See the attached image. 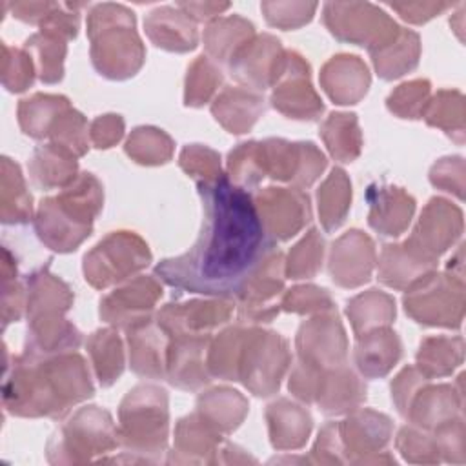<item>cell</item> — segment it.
<instances>
[{"instance_id":"8992f818","label":"cell","mask_w":466,"mask_h":466,"mask_svg":"<svg viewBox=\"0 0 466 466\" xmlns=\"http://www.w3.org/2000/svg\"><path fill=\"white\" fill-rule=\"evenodd\" d=\"M324 24L339 40L366 46L370 51L393 40L399 25L379 7L371 4H339L324 5Z\"/></svg>"},{"instance_id":"f35d334b","label":"cell","mask_w":466,"mask_h":466,"mask_svg":"<svg viewBox=\"0 0 466 466\" xmlns=\"http://www.w3.org/2000/svg\"><path fill=\"white\" fill-rule=\"evenodd\" d=\"M220 82L222 75L215 67V64L208 56H198L187 69L186 104L202 106Z\"/></svg>"},{"instance_id":"8fae6325","label":"cell","mask_w":466,"mask_h":466,"mask_svg":"<svg viewBox=\"0 0 466 466\" xmlns=\"http://www.w3.org/2000/svg\"><path fill=\"white\" fill-rule=\"evenodd\" d=\"M255 206L262 224L273 240H286L309 220V200L299 189L268 187L258 191Z\"/></svg>"},{"instance_id":"d6a6232c","label":"cell","mask_w":466,"mask_h":466,"mask_svg":"<svg viewBox=\"0 0 466 466\" xmlns=\"http://www.w3.org/2000/svg\"><path fill=\"white\" fill-rule=\"evenodd\" d=\"M350 182L346 178V173L339 167L331 171L324 186L319 189V211L322 224L328 231L340 226V222L346 217V211L350 208Z\"/></svg>"},{"instance_id":"3957f363","label":"cell","mask_w":466,"mask_h":466,"mask_svg":"<svg viewBox=\"0 0 466 466\" xmlns=\"http://www.w3.org/2000/svg\"><path fill=\"white\" fill-rule=\"evenodd\" d=\"M100 206V184L93 175L82 173L60 197L42 200L36 215V233L51 249L71 251L89 235L91 220Z\"/></svg>"},{"instance_id":"44dd1931","label":"cell","mask_w":466,"mask_h":466,"mask_svg":"<svg viewBox=\"0 0 466 466\" xmlns=\"http://www.w3.org/2000/svg\"><path fill=\"white\" fill-rule=\"evenodd\" d=\"M164 333L166 331L158 326V322L153 324L151 319L127 329L131 368L138 375L153 377V379H158L164 375V368H166L162 360Z\"/></svg>"},{"instance_id":"9c48e42d","label":"cell","mask_w":466,"mask_h":466,"mask_svg":"<svg viewBox=\"0 0 466 466\" xmlns=\"http://www.w3.org/2000/svg\"><path fill=\"white\" fill-rule=\"evenodd\" d=\"M120 419L127 446H137L144 435H147L149 446H162L167 430L166 391L157 386H137L122 400Z\"/></svg>"},{"instance_id":"ee69618b","label":"cell","mask_w":466,"mask_h":466,"mask_svg":"<svg viewBox=\"0 0 466 466\" xmlns=\"http://www.w3.org/2000/svg\"><path fill=\"white\" fill-rule=\"evenodd\" d=\"M428 93L430 84L426 80H413L402 84L395 93L390 95L388 107L402 118H419Z\"/></svg>"},{"instance_id":"5bb4252c","label":"cell","mask_w":466,"mask_h":466,"mask_svg":"<svg viewBox=\"0 0 466 466\" xmlns=\"http://www.w3.org/2000/svg\"><path fill=\"white\" fill-rule=\"evenodd\" d=\"M282 56L284 53L277 38L271 35L257 36L242 46L231 58V75L255 89H264L269 82H275Z\"/></svg>"},{"instance_id":"83f0119b","label":"cell","mask_w":466,"mask_h":466,"mask_svg":"<svg viewBox=\"0 0 466 466\" xmlns=\"http://www.w3.org/2000/svg\"><path fill=\"white\" fill-rule=\"evenodd\" d=\"M419 51V35L408 29H399L393 40L370 53L379 75L384 80H391L417 66Z\"/></svg>"},{"instance_id":"bcb514c9","label":"cell","mask_w":466,"mask_h":466,"mask_svg":"<svg viewBox=\"0 0 466 466\" xmlns=\"http://www.w3.org/2000/svg\"><path fill=\"white\" fill-rule=\"evenodd\" d=\"M282 306L288 311H299V313H306L311 309H333V302L326 293V289H320L315 286H300V288L289 289L284 295Z\"/></svg>"},{"instance_id":"e575fe53","label":"cell","mask_w":466,"mask_h":466,"mask_svg":"<svg viewBox=\"0 0 466 466\" xmlns=\"http://www.w3.org/2000/svg\"><path fill=\"white\" fill-rule=\"evenodd\" d=\"M87 346H89V353L93 357L100 384L102 386L113 384L124 368L120 339L111 329H100L91 335Z\"/></svg>"},{"instance_id":"603a6c76","label":"cell","mask_w":466,"mask_h":466,"mask_svg":"<svg viewBox=\"0 0 466 466\" xmlns=\"http://www.w3.org/2000/svg\"><path fill=\"white\" fill-rule=\"evenodd\" d=\"M371 198L370 226L384 237H397L408 226L415 202L410 195L397 187H377Z\"/></svg>"},{"instance_id":"484cf974","label":"cell","mask_w":466,"mask_h":466,"mask_svg":"<svg viewBox=\"0 0 466 466\" xmlns=\"http://www.w3.org/2000/svg\"><path fill=\"white\" fill-rule=\"evenodd\" d=\"M264 111V100L240 87L226 89L213 104L215 118L231 133L248 131Z\"/></svg>"},{"instance_id":"4316f807","label":"cell","mask_w":466,"mask_h":466,"mask_svg":"<svg viewBox=\"0 0 466 466\" xmlns=\"http://www.w3.org/2000/svg\"><path fill=\"white\" fill-rule=\"evenodd\" d=\"M251 22L242 16H224L213 20L204 31L206 49L215 60L231 62L242 46H246L253 36Z\"/></svg>"},{"instance_id":"d4e9b609","label":"cell","mask_w":466,"mask_h":466,"mask_svg":"<svg viewBox=\"0 0 466 466\" xmlns=\"http://www.w3.org/2000/svg\"><path fill=\"white\" fill-rule=\"evenodd\" d=\"M27 317L29 320L56 317L69 309L71 293L69 288L58 280L55 275H49L46 269L27 277Z\"/></svg>"},{"instance_id":"5b68a950","label":"cell","mask_w":466,"mask_h":466,"mask_svg":"<svg viewBox=\"0 0 466 466\" xmlns=\"http://www.w3.org/2000/svg\"><path fill=\"white\" fill-rule=\"evenodd\" d=\"M288 360V346L279 333L248 329L240 355L238 380L258 397L271 395L279 390Z\"/></svg>"},{"instance_id":"f6af8a7d","label":"cell","mask_w":466,"mask_h":466,"mask_svg":"<svg viewBox=\"0 0 466 466\" xmlns=\"http://www.w3.org/2000/svg\"><path fill=\"white\" fill-rule=\"evenodd\" d=\"M180 166L191 175V177H200L198 182L202 180H213L220 177V167H218V157L211 149L200 147V146H191L186 147L180 155Z\"/></svg>"},{"instance_id":"9a60e30c","label":"cell","mask_w":466,"mask_h":466,"mask_svg":"<svg viewBox=\"0 0 466 466\" xmlns=\"http://www.w3.org/2000/svg\"><path fill=\"white\" fill-rule=\"evenodd\" d=\"M297 346L300 359L309 364H342L346 357V339L337 313H329L322 319L319 317L308 324H302L297 337Z\"/></svg>"},{"instance_id":"7c38bea8","label":"cell","mask_w":466,"mask_h":466,"mask_svg":"<svg viewBox=\"0 0 466 466\" xmlns=\"http://www.w3.org/2000/svg\"><path fill=\"white\" fill-rule=\"evenodd\" d=\"M461 211L442 198H431L420 215L413 237L406 242L419 249L422 255L435 258L461 235Z\"/></svg>"},{"instance_id":"681fc988","label":"cell","mask_w":466,"mask_h":466,"mask_svg":"<svg viewBox=\"0 0 466 466\" xmlns=\"http://www.w3.org/2000/svg\"><path fill=\"white\" fill-rule=\"evenodd\" d=\"M124 131V122L118 115H104L91 126V138L96 147H109L115 144Z\"/></svg>"},{"instance_id":"f546056e","label":"cell","mask_w":466,"mask_h":466,"mask_svg":"<svg viewBox=\"0 0 466 466\" xmlns=\"http://www.w3.org/2000/svg\"><path fill=\"white\" fill-rule=\"evenodd\" d=\"M69 109L67 98L53 96V95H35L33 98L22 100L20 104V126L25 135L35 138H42L51 133L55 124L58 122L64 111Z\"/></svg>"},{"instance_id":"7a4b0ae2","label":"cell","mask_w":466,"mask_h":466,"mask_svg":"<svg viewBox=\"0 0 466 466\" xmlns=\"http://www.w3.org/2000/svg\"><path fill=\"white\" fill-rule=\"evenodd\" d=\"M91 395L89 373L78 355L40 362L38 355L25 351L4 388L5 404L18 415H56Z\"/></svg>"},{"instance_id":"1f68e13d","label":"cell","mask_w":466,"mask_h":466,"mask_svg":"<svg viewBox=\"0 0 466 466\" xmlns=\"http://www.w3.org/2000/svg\"><path fill=\"white\" fill-rule=\"evenodd\" d=\"M417 360L419 368L426 377L448 375L462 360V339H426L424 342H420Z\"/></svg>"},{"instance_id":"ac0fdd59","label":"cell","mask_w":466,"mask_h":466,"mask_svg":"<svg viewBox=\"0 0 466 466\" xmlns=\"http://www.w3.org/2000/svg\"><path fill=\"white\" fill-rule=\"evenodd\" d=\"M167 348V377L169 382L184 388L195 390L209 382L208 373L202 364V351L208 342L206 333H182Z\"/></svg>"},{"instance_id":"d590c367","label":"cell","mask_w":466,"mask_h":466,"mask_svg":"<svg viewBox=\"0 0 466 466\" xmlns=\"http://www.w3.org/2000/svg\"><path fill=\"white\" fill-rule=\"evenodd\" d=\"M66 38L40 31L25 40V49L36 56L38 75L44 82L53 84L62 78V60L66 55Z\"/></svg>"},{"instance_id":"cb8c5ba5","label":"cell","mask_w":466,"mask_h":466,"mask_svg":"<svg viewBox=\"0 0 466 466\" xmlns=\"http://www.w3.org/2000/svg\"><path fill=\"white\" fill-rule=\"evenodd\" d=\"M435 258L422 255L419 249L404 242L402 246H384L380 258V280L391 288H402L431 271Z\"/></svg>"},{"instance_id":"2e32d148","label":"cell","mask_w":466,"mask_h":466,"mask_svg":"<svg viewBox=\"0 0 466 466\" xmlns=\"http://www.w3.org/2000/svg\"><path fill=\"white\" fill-rule=\"evenodd\" d=\"M373 244L371 240L353 229L333 244L329 257V273L331 279L346 288L359 286L370 279L373 268Z\"/></svg>"},{"instance_id":"6da1fadb","label":"cell","mask_w":466,"mask_h":466,"mask_svg":"<svg viewBox=\"0 0 466 466\" xmlns=\"http://www.w3.org/2000/svg\"><path fill=\"white\" fill-rule=\"evenodd\" d=\"M202 228L198 238L180 257L166 258L155 273L173 288L237 297L262 260L275 249L253 195L224 175L198 182Z\"/></svg>"},{"instance_id":"30bf717a","label":"cell","mask_w":466,"mask_h":466,"mask_svg":"<svg viewBox=\"0 0 466 466\" xmlns=\"http://www.w3.org/2000/svg\"><path fill=\"white\" fill-rule=\"evenodd\" d=\"M286 78L271 96L273 106L289 115L291 118H315L322 113V104L315 91L311 89L309 78V66L304 58L297 53H284L277 78Z\"/></svg>"},{"instance_id":"e0dca14e","label":"cell","mask_w":466,"mask_h":466,"mask_svg":"<svg viewBox=\"0 0 466 466\" xmlns=\"http://www.w3.org/2000/svg\"><path fill=\"white\" fill-rule=\"evenodd\" d=\"M231 306L222 300H191L186 304H167L158 313V326L171 335L198 333L229 319Z\"/></svg>"},{"instance_id":"f1b7e54d","label":"cell","mask_w":466,"mask_h":466,"mask_svg":"<svg viewBox=\"0 0 466 466\" xmlns=\"http://www.w3.org/2000/svg\"><path fill=\"white\" fill-rule=\"evenodd\" d=\"M31 160V175L35 184L40 187L47 189L53 186H62L75 178V155L58 144H49L36 149Z\"/></svg>"},{"instance_id":"c3c4849f","label":"cell","mask_w":466,"mask_h":466,"mask_svg":"<svg viewBox=\"0 0 466 466\" xmlns=\"http://www.w3.org/2000/svg\"><path fill=\"white\" fill-rule=\"evenodd\" d=\"M404 20L413 24H422L435 15L442 13L448 7H453L450 2H408V4H390Z\"/></svg>"},{"instance_id":"d6986e66","label":"cell","mask_w":466,"mask_h":466,"mask_svg":"<svg viewBox=\"0 0 466 466\" xmlns=\"http://www.w3.org/2000/svg\"><path fill=\"white\" fill-rule=\"evenodd\" d=\"M144 27L151 42L167 51H189L197 46L198 40L195 20H191L178 7L164 5L153 9L146 16Z\"/></svg>"},{"instance_id":"7bdbcfd3","label":"cell","mask_w":466,"mask_h":466,"mask_svg":"<svg viewBox=\"0 0 466 466\" xmlns=\"http://www.w3.org/2000/svg\"><path fill=\"white\" fill-rule=\"evenodd\" d=\"M428 124L444 127L448 135L457 133L462 135V96L457 91H441L430 106L426 115Z\"/></svg>"},{"instance_id":"277c9868","label":"cell","mask_w":466,"mask_h":466,"mask_svg":"<svg viewBox=\"0 0 466 466\" xmlns=\"http://www.w3.org/2000/svg\"><path fill=\"white\" fill-rule=\"evenodd\" d=\"M87 35L93 42L91 60L107 78H127L144 62V47L135 31V16L124 5L98 4L87 16Z\"/></svg>"},{"instance_id":"ffe728a7","label":"cell","mask_w":466,"mask_h":466,"mask_svg":"<svg viewBox=\"0 0 466 466\" xmlns=\"http://www.w3.org/2000/svg\"><path fill=\"white\" fill-rule=\"evenodd\" d=\"M326 93L337 104H355L366 95L370 86V75L359 56L339 55L333 56L320 75Z\"/></svg>"},{"instance_id":"ab89813d","label":"cell","mask_w":466,"mask_h":466,"mask_svg":"<svg viewBox=\"0 0 466 466\" xmlns=\"http://www.w3.org/2000/svg\"><path fill=\"white\" fill-rule=\"evenodd\" d=\"M322 248L324 242L319 237L317 229H311L289 253L288 262V275L291 279L311 277L319 271L322 260Z\"/></svg>"},{"instance_id":"f907efd6","label":"cell","mask_w":466,"mask_h":466,"mask_svg":"<svg viewBox=\"0 0 466 466\" xmlns=\"http://www.w3.org/2000/svg\"><path fill=\"white\" fill-rule=\"evenodd\" d=\"M55 2H16L11 5V11L16 18L29 24H42L47 13L53 9Z\"/></svg>"},{"instance_id":"74e56055","label":"cell","mask_w":466,"mask_h":466,"mask_svg":"<svg viewBox=\"0 0 466 466\" xmlns=\"http://www.w3.org/2000/svg\"><path fill=\"white\" fill-rule=\"evenodd\" d=\"M171 140L155 127H138L129 137L126 151L140 164H162L171 157Z\"/></svg>"},{"instance_id":"4fadbf2b","label":"cell","mask_w":466,"mask_h":466,"mask_svg":"<svg viewBox=\"0 0 466 466\" xmlns=\"http://www.w3.org/2000/svg\"><path fill=\"white\" fill-rule=\"evenodd\" d=\"M162 289L149 277H140L100 300V317L126 329L149 319V311Z\"/></svg>"},{"instance_id":"b9f144b4","label":"cell","mask_w":466,"mask_h":466,"mask_svg":"<svg viewBox=\"0 0 466 466\" xmlns=\"http://www.w3.org/2000/svg\"><path fill=\"white\" fill-rule=\"evenodd\" d=\"M260 9L266 15L268 24L282 29H295L311 20L317 9V4L315 2H262Z\"/></svg>"},{"instance_id":"816d5d0a","label":"cell","mask_w":466,"mask_h":466,"mask_svg":"<svg viewBox=\"0 0 466 466\" xmlns=\"http://www.w3.org/2000/svg\"><path fill=\"white\" fill-rule=\"evenodd\" d=\"M191 20H209L229 7V4H215V2H180L177 4Z\"/></svg>"},{"instance_id":"7402d4cb","label":"cell","mask_w":466,"mask_h":466,"mask_svg":"<svg viewBox=\"0 0 466 466\" xmlns=\"http://www.w3.org/2000/svg\"><path fill=\"white\" fill-rule=\"evenodd\" d=\"M400 357V340L390 329L360 333L355 346V362L366 377H382Z\"/></svg>"},{"instance_id":"836d02e7","label":"cell","mask_w":466,"mask_h":466,"mask_svg":"<svg viewBox=\"0 0 466 466\" xmlns=\"http://www.w3.org/2000/svg\"><path fill=\"white\" fill-rule=\"evenodd\" d=\"M322 138L335 158L351 162L360 149V133L355 115L333 113L322 126Z\"/></svg>"},{"instance_id":"4dcf8cb0","label":"cell","mask_w":466,"mask_h":466,"mask_svg":"<svg viewBox=\"0 0 466 466\" xmlns=\"http://www.w3.org/2000/svg\"><path fill=\"white\" fill-rule=\"evenodd\" d=\"M348 315L351 319L353 329L360 335L370 328L390 324L395 317V306L388 295L379 293L377 289H370L348 304Z\"/></svg>"},{"instance_id":"ba28073f","label":"cell","mask_w":466,"mask_h":466,"mask_svg":"<svg viewBox=\"0 0 466 466\" xmlns=\"http://www.w3.org/2000/svg\"><path fill=\"white\" fill-rule=\"evenodd\" d=\"M404 297L406 313L420 324L457 328L462 320V280L424 275Z\"/></svg>"},{"instance_id":"52a82bcc","label":"cell","mask_w":466,"mask_h":466,"mask_svg":"<svg viewBox=\"0 0 466 466\" xmlns=\"http://www.w3.org/2000/svg\"><path fill=\"white\" fill-rule=\"evenodd\" d=\"M151 255L147 246L133 233L118 231L106 237L84 258L86 280L95 288H106L113 282L147 266Z\"/></svg>"},{"instance_id":"60d3db41","label":"cell","mask_w":466,"mask_h":466,"mask_svg":"<svg viewBox=\"0 0 466 466\" xmlns=\"http://www.w3.org/2000/svg\"><path fill=\"white\" fill-rule=\"evenodd\" d=\"M424 397L419 399L417 406L422 408H413L417 411H420V415L417 417V424H435L444 422L446 419H453V410H455V395H453V388L451 386H439V388H430L424 390Z\"/></svg>"},{"instance_id":"7dc6e473","label":"cell","mask_w":466,"mask_h":466,"mask_svg":"<svg viewBox=\"0 0 466 466\" xmlns=\"http://www.w3.org/2000/svg\"><path fill=\"white\" fill-rule=\"evenodd\" d=\"M13 56H7L4 51V71H15L13 75L4 78V84L9 91H24L33 82V71H31V55H25L24 51L11 49Z\"/></svg>"},{"instance_id":"8d00e7d4","label":"cell","mask_w":466,"mask_h":466,"mask_svg":"<svg viewBox=\"0 0 466 466\" xmlns=\"http://www.w3.org/2000/svg\"><path fill=\"white\" fill-rule=\"evenodd\" d=\"M248 329L229 328L217 339L215 346L209 351V368L215 375L228 380H238L240 355L244 348Z\"/></svg>"}]
</instances>
